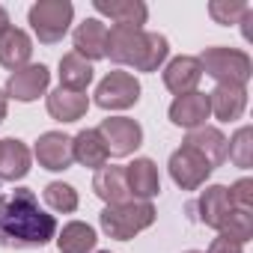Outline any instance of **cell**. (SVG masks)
I'll return each instance as SVG.
<instances>
[{
    "label": "cell",
    "mask_w": 253,
    "mask_h": 253,
    "mask_svg": "<svg viewBox=\"0 0 253 253\" xmlns=\"http://www.w3.org/2000/svg\"><path fill=\"white\" fill-rule=\"evenodd\" d=\"M89 84H92V63H86L75 51L63 54V60H60V86L75 89V92H86Z\"/></svg>",
    "instance_id": "cell-25"
},
{
    "label": "cell",
    "mask_w": 253,
    "mask_h": 253,
    "mask_svg": "<svg viewBox=\"0 0 253 253\" xmlns=\"http://www.w3.org/2000/svg\"><path fill=\"white\" fill-rule=\"evenodd\" d=\"M75 54H81L86 63H95V60H104V42H107V27L98 21V18H86L75 27Z\"/></svg>",
    "instance_id": "cell-16"
},
{
    "label": "cell",
    "mask_w": 253,
    "mask_h": 253,
    "mask_svg": "<svg viewBox=\"0 0 253 253\" xmlns=\"http://www.w3.org/2000/svg\"><path fill=\"white\" fill-rule=\"evenodd\" d=\"M48 84H51V72L48 66L42 63H27L24 69L12 72L9 81H6V98H15V101H36L39 95L48 92Z\"/></svg>",
    "instance_id": "cell-9"
},
{
    "label": "cell",
    "mask_w": 253,
    "mask_h": 253,
    "mask_svg": "<svg viewBox=\"0 0 253 253\" xmlns=\"http://www.w3.org/2000/svg\"><path fill=\"white\" fill-rule=\"evenodd\" d=\"M182 146H191L194 152H200V155L211 164V170H217V167L226 161L229 140L223 137V131H220V128H214V125H200V128L188 131V137H185V143H182Z\"/></svg>",
    "instance_id": "cell-12"
},
{
    "label": "cell",
    "mask_w": 253,
    "mask_h": 253,
    "mask_svg": "<svg viewBox=\"0 0 253 253\" xmlns=\"http://www.w3.org/2000/svg\"><path fill=\"white\" fill-rule=\"evenodd\" d=\"M167 54H170L167 36H161V33H146V48H143V57H140L137 72H158L161 63L167 60Z\"/></svg>",
    "instance_id": "cell-29"
},
{
    "label": "cell",
    "mask_w": 253,
    "mask_h": 253,
    "mask_svg": "<svg viewBox=\"0 0 253 253\" xmlns=\"http://www.w3.org/2000/svg\"><path fill=\"white\" fill-rule=\"evenodd\" d=\"M209 95V110L220 122H235L247 110V86H232V84H217Z\"/></svg>",
    "instance_id": "cell-14"
},
{
    "label": "cell",
    "mask_w": 253,
    "mask_h": 253,
    "mask_svg": "<svg viewBox=\"0 0 253 253\" xmlns=\"http://www.w3.org/2000/svg\"><path fill=\"white\" fill-rule=\"evenodd\" d=\"M220 235H226V238H232L238 244L250 241L253 238V209H232L229 217L220 226Z\"/></svg>",
    "instance_id": "cell-28"
},
{
    "label": "cell",
    "mask_w": 253,
    "mask_h": 253,
    "mask_svg": "<svg viewBox=\"0 0 253 253\" xmlns=\"http://www.w3.org/2000/svg\"><path fill=\"white\" fill-rule=\"evenodd\" d=\"M247 9L250 6L244 3V0H211L209 3V15L214 18V24H226V27L238 24Z\"/></svg>",
    "instance_id": "cell-30"
},
{
    "label": "cell",
    "mask_w": 253,
    "mask_h": 253,
    "mask_svg": "<svg viewBox=\"0 0 253 253\" xmlns=\"http://www.w3.org/2000/svg\"><path fill=\"white\" fill-rule=\"evenodd\" d=\"M95 253H110V250H95Z\"/></svg>",
    "instance_id": "cell-37"
},
{
    "label": "cell",
    "mask_w": 253,
    "mask_h": 253,
    "mask_svg": "<svg viewBox=\"0 0 253 253\" xmlns=\"http://www.w3.org/2000/svg\"><path fill=\"white\" fill-rule=\"evenodd\" d=\"M6 107H9V104H6V92L0 89V122L6 119Z\"/></svg>",
    "instance_id": "cell-35"
},
{
    "label": "cell",
    "mask_w": 253,
    "mask_h": 253,
    "mask_svg": "<svg viewBox=\"0 0 253 253\" xmlns=\"http://www.w3.org/2000/svg\"><path fill=\"white\" fill-rule=\"evenodd\" d=\"M42 197H45V203H48L51 211L72 214V211L78 209V191H75L72 185H66V182H51V185H45Z\"/></svg>",
    "instance_id": "cell-27"
},
{
    "label": "cell",
    "mask_w": 253,
    "mask_h": 253,
    "mask_svg": "<svg viewBox=\"0 0 253 253\" xmlns=\"http://www.w3.org/2000/svg\"><path fill=\"white\" fill-rule=\"evenodd\" d=\"M200 81H203V66H200L197 57H176V60H170L167 69H164V86H167L173 95L194 92Z\"/></svg>",
    "instance_id": "cell-15"
},
{
    "label": "cell",
    "mask_w": 253,
    "mask_h": 253,
    "mask_svg": "<svg viewBox=\"0 0 253 253\" xmlns=\"http://www.w3.org/2000/svg\"><path fill=\"white\" fill-rule=\"evenodd\" d=\"M3 232L6 244L12 247H42L57 235V220L39 209V200L30 188H15L12 197H6Z\"/></svg>",
    "instance_id": "cell-1"
},
{
    "label": "cell",
    "mask_w": 253,
    "mask_h": 253,
    "mask_svg": "<svg viewBox=\"0 0 253 253\" xmlns=\"http://www.w3.org/2000/svg\"><path fill=\"white\" fill-rule=\"evenodd\" d=\"M95 131L101 134L110 158H128L143 143L140 122H134L128 116H107V119H101V125H98Z\"/></svg>",
    "instance_id": "cell-6"
},
{
    "label": "cell",
    "mask_w": 253,
    "mask_h": 253,
    "mask_svg": "<svg viewBox=\"0 0 253 253\" xmlns=\"http://www.w3.org/2000/svg\"><path fill=\"white\" fill-rule=\"evenodd\" d=\"M72 18H75V6L69 0H39V3H33L30 12H27V21H30L33 33H36V39L42 45L60 42L69 33Z\"/></svg>",
    "instance_id": "cell-4"
},
{
    "label": "cell",
    "mask_w": 253,
    "mask_h": 253,
    "mask_svg": "<svg viewBox=\"0 0 253 253\" xmlns=\"http://www.w3.org/2000/svg\"><path fill=\"white\" fill-rule=\"evenodd\" d=\"M209 253H244V244H238V241H232V238H226V235H217V238L211 241Z\"/></svg>",
    "instance_id": "cell-32"
},
{
    "label": "cell",
    "mask_w": 253,
    "mask_h": 253,
    "mask_svg": "<svg viewBox=\"0 0 253 253\" xmlns=\"http://www.w3.org/2000/svg\"><path fill=\"white\" fill-rule=\"evenodd\" d=\"M211 116L209 110V95L194 89V92H185V95H176L173 104H170V122L179 125V128H200V125H206V119Z\"/></svg>",
    "instance_id": "cell-11"
},
{
    "label": "cell",
    "mask_w": 253,
    "mask_h": 253,
    "mask_svg": "<svg viewBox=\"0 0 253 253\" xmlns=\"http://www.w3.org/2000/svg\"><path fill=\"white\" fill-rule=\"evenodd\" d=\"M197 209H200V220H203L206 226L220 229L223 220H226L229 211H232V203H229V191H226V185H209V188L200 194Z\"/></svg>",
    "instance_id": "cell-22"
},
{
    "label": "cell",
    "mask_w": 253,
    "mask_h": 253,
    "mask_svg": "<svg viewBox=\"0 0 253 253\" xmlns=\"http://www.w3.org/2000/svg\"><path fill=\"white\" fill-rule=\"evenodd\" d=\"M33 155L39 161V167L51 170V173H63L72 167L75 161V152H72V137L63 134V131H45L39 134L36 146H33Z\"/></svg>",
    "instance_id": "cell-10"
},
{
    "label": "cell",
    "mask_w": 253,
    "mask_h": 253,
    "mask_svg": "<svg viewBox=\"0 0 253 253\" xmlns=\"http://www.w3.org/2000/svg\"><path fill=\"white\" fill-rule=\"evenodd\" d=\"M95 229L84 220H69L60 232H57V247L60 253H92L95 250Z\"/></svg>",
    "instance_id": "cell-24"
},
{
    "label": "cell",
    "mask_w": 253,
    "mask_h": 253,
    "mask_svg": "<svg viewBox=\"0 0 253 253\" xmlns=\"http://www.w3.org/2000/svg\"><path fill=\"white\" fill-rule=\"evenodd\" d=\"M72 152H75V161L81 167H89V170H101L107 167V146L101 140V134L95 128H84L72 137Z\"/></svg>",
    "instance_id": "cell-21"
},
{
    "label": "cell",
    "mask_w": 253,
    "mask_h": 253,
    "mask_svg": "<svg viewBox=\"0 0 253 253\" xmlns=\"http://www.w3.org/2000/svg\"><path fill=\"white\" fill-rule=\"evenodd\" d=\"M229 191V203L232 209H253V179H238Z\"/></svg>",
    "instance_id": "cell-31"
},
{
    "label": "cell",
    "mask_w": 253,
    "mask_h": 253,
    "mask_svg": "<svg viewBox=\"0 0 253 253\" xmlns=\"http://www.w3.org/2000/svg\"><path fill=\"white\" fill-rule=\"evenodd\" d=\"M140 101V81L131 72H107L95 86V104L104 110H128Z\"/></svg>",
    "instance_id": "cell-5"
},
{
    "label": "cell",
    "mask_w": 253,
    "mask_h": 253,
    "mask_svg": "<svg viewBox=\"0 0 253 253\" xmlns=\"http://www.w3.org/2000/svg\"><path fill=\"white\" fill-rule=\"evenodd\" d=\"M226 158L235 167H241V170L253 167V128H250V125H241V128L232 134L229 149H226Z\"/></svg>",
    "instance_id": "cell-26"
},
{
    "label": "cell",
    "mask_w": 253,
    "mask_h": 253,
    "mask_svg": "<svg viewBox=\"0 0 253 253\" xmlns=\"http://www.w3.org/2000/svg\"><path fill=\"white\" fill-rule=\"evenodd\" d=\"M146 48V30L143 27H122L113 24L107 30V42H104V57H110L116 66H140Z\"/></svg>",
    "instance_id": "cell-7"
},
{
    "label": "cell",
    "mask_w": 253,
    "mask_h": 253,
    "mask_svg": "<svg viewBox=\"0 0 253 253\" xmlns=\"http://www.w3.org/2000/svg\"><path fill=\"white\" fill-rule=\"evenodd\" d=\"M3 214H6V197L0 191V244H6V232H3Z\"/></svg>",
    "instance_id": "cell-33"
},
{
    "label": "cell",
    "mask_w": 253,
    "mask_h": 253,
    "mask_svg": "<svg viewBox=\"0 0 253 253\" xmlns=\"http://www.w3.org/2000/svg\"><path fill=\"white\" fill-rule=\"evenodd\" d=\"M185 253H203V250H185Z\"/></svg>",
    "instance_id": "cell-36"
},
{
    "label": "cell",
    "mask_w": 253,
    "mask_h": 253,
    "mask_svg": "<svg viewBox=\"0 0 253 253\" xmlns=\"http://www.w3.org/2000/svg\"><path fill=\"white\" fill-rule=\"evenodd\" d=\"M33 57V39L18 30V27H9L3 36H0V66L9 69V72H18L30 63Z\"/></svg>",
    "instance_id": "cell-20"
},
{
    "label": "cell",
    "mask_w": 253,
    "mask_h": 253,
    "mask_svg": "<svg viewBox=\"0 0 253 253\" xmlns=\"http://www.w3.org/2000/svg\"><path fill=\"white\" fill-rule=\"evenodd\" d=\"M170 179L182 188V191H197L200 185H206V179L214 173L211 170V164L200 155V152H194L191 146H182V149H176L173 155H170Z\"/></svg>",
    "instance_id": "cell-8"
},
{
    "label": "cell",
    "mask_w": 253,
    "mask_h": 253,
    "mask_svg": "<svg viewBox=\"0 0 253 253\" xmlns=\"http://www.w3.org/2000/svg\"><path fill=\"white\" fill-rule=\"evenodd\" d=\"M98 15H107L110 21L122 27H143L149 18V9L143 0H92Z\"/></svg>",
    "instance_id": "cell-18"
},
{
    "label": "cell",
    "mask_w": 253,
    "mask_h": 253,
    "mask_svg": "<svg viewBox=\"0 0 253 253\" xmlns=\"http://www.w3.org/2000/svg\"><path fill=\"white\" fill-rule=\"evenodd\" d=\"M98 223L107 238L128 241L155 223V206L152 200H125L116 206H104V211L98 214Z\"/></svg>",
    "instance_id": "cell-2"
},
{
    "label": "cell",
    "mask_w": 253,
    "mask_h": 253,
    "mask_svg": "<svg viewBox=\"0 0 253 253\" xmlns=\"http://www.w3.org/2000/svg\"><path fill=\"white\" fill-rule=\"evenodd\" d=\"M30 149L18 140V137H6L0 140V179L3 182H18L30 173Z\"/></svg>",
    "instance_id": "cell-19"
},
{
    "label": "cell",
    "mask_w": 253,
    "mask_h": 253,
    "mask_svg": "<svg viewBox=\"0 0 253 253\" xmlns=\"http://www.w3.org/2000/svg\"><path fill=\"white\" fill-rule=\"evenodd\" d=\"M125 170V185H128V194L134 200H152L161 191V176L152 158H134Z\"/></svg>",
    "instance_id": "cell-13"
},
{
    "label": "cell",
    "mask_w": 253,
    "mask_h": 253,
    "mask_svg": "<svg viewBox=\"0 0 253 253\" xmlns=\"http://www.w3.org/2000/svg\"><path fill=\"white\" fill-rule=\"evenodd\" d=\"M203 75L214 78L217 84H232V86H247L250 75H253V60L247 51L238 48H206L200 57Z\"/></svg>",
    "instance_id": "cell-3"
},
{
    "label": "cell",
    "mask_w": 253,
    "mask_h": 253,
    "mask_svg": "<svg viewBox=\"0 0 253 253\" xmlns=\"http://www.w3.org/2000/svg\"><path fill=\"white\" fill-rule=\"evenodd\" d=\"M9 27H12V24H9V12H6L3 6H0V36H3Z\"/></svg>",
    "instance_id": "cell-34"
},
{
    "label": "cell",
    "mask_w": 253,
    "mask_h": 253,
    "mask_svg": "<svg viewBox=\"0 0 253 253\" xmlns=\"http://www.w3.org/2000/svg\"><path fill=\"white\" fill-rule=\"evenodd\" d=\"M86 110H89L86 92H75L66 86H57L54 92H48V113L57 122H78L86 116Z\"/></svg>",
    "instance_id": "cell-17"
},
{
    "label": "cell",
    "mask_w": 253,
    "mask_h": 253,
    "mask_svg": "<svg viewBox=\"0 0 253 253\" xmlns=\"http://www.w3.org/2000/svg\"><path fill=\"white\" fill-rule=\"evenodd\" d=\"M92 191H95V197L104 200L107 206H116V203L131 200L128 185H125V170H122V167H101V170H95Z\"/></svg>",
    "instance_id": "cell-23"
}]
</instances>
